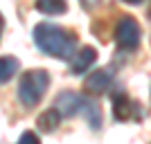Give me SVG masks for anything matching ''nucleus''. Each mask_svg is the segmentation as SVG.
Segmentation results:
<instances>
[{
	"label": "nucleus",
	"mask_w": 151,
	"mask_h": 144,
	"mask_svg": "<svg viewBox=\"0 0 151 144\" xmlns=\"http://www.w3.org/2000/svg\"><path fill=\"white\" fill-rule=\"evenodd\" d=\"M34 43L43 54L59 61H70V57L77 50V36L65 27H59L54 23H38L34 25Z\"/></svg>",
	"instance_id": "1"
},
{
	"label": "nucleus",
	"mask_w": 151,
	"mask_h": 144,
	"mask_svg": "<svg viewBox=\"0 0 151 144\" xmlns=\"http://www.w3.org/2000/svg\"><path fill=\"white\" fill-rule=\"evenodd\" d=\"M47 86H50V72H47V70H41V68L27 70L25 75L20 77V83H18L20 104H23L27 110L38 106L41 99L45 97V92H47Z\"/></svg>",
	"instance_id": "2"
},
{
	"label": "nucleus",
	"mask_w": 151,
	"mask_h": 144,
	"mask_svg": "<svg viewBox=\"0 0 151 144\" xmlns=\"http://www.w3.org/2000/svg\"><path fill=\"white\" fill-rule=\"evenodd\" d=\"M140 38H142L140 23L133 16H124L117 23V29H115V43H117V47L122 52H135L140 47Z\"/></svg>",
	"instance_id": "3"
},
{
	"label": "nucleus",
	"mask_w": 151,
	"mask_h": 144,
	"mask_svg": "<svg viewBox=\"0 0 151 144\" xmlns=\"http://www.w3.org/2000/svg\"><path fill=\"white\" fill-rule=\"evenodd\" d=\"M113 117L117 122H131V119H140L142 113H140V104L133 101L124 90L113 95Z\"/></svg>",
	"instance_id": "4"
},
{
	"label": "nucleus",
	"mask_w": 151,
	"mask_h": 144,
	"mask_svg": "<svg viewBox=\"0 0 151 144\" xmlns=\"http://www.w3.org/2000/svg\"><path fill=\"white\" fill-rule=\"evenodd\" d=\"M97 61V52H95L93 45H83V47H77L75 54L70 57V75L81 77L83 72H88L90 65Z\"/></svg>",
	"instance_id": "5"
},
{
	"label": "nucleus",
	"mask_w": 151,
	"mask_h": 144,
	"mask_svg": "<svg viewBox=\"0 0 151 144\" xmlns=\"http://www.w3.org/2000/svg\"><path fill=\"white\" fill-rule=\"evenodd\" d=\"M79 113L93 131L101 128V106L97 104L95 95H79Z\"/></svg>",
	"instance_id": "6"
},
{
	"label": "nucleus",
	"mask_w": 151,
	"mask_h": 144,
	"mask_svg": "<svg viewBox=\"0 0 151 144\" xmlns=\"http://www.w3.org/2000/svg\"><path fill=\"white\" fill-rule=\"evenodd\" d=\"M108 88H113V72L108 68H99L93 75L86 77V90L88 95H104L108 92Z\"/></svg>",
	"instance_id": "7"
},
{
	"label": "nucleus",
	"mask_w": 151,
	"mask_h": 144,
	"mask_svg": "<svg viewBox=\"0 0 151 144\" xmlns=\"http://www.w3.org/2000/svg\"><path fill=\"white\" fill-rule=\"evenodd\" d=\"M54 108H57V113L61 115V119L77 115V113H79V95H77V92H70V90L61 92L57 97V101H54Z\"/></svg>",
	"instance_id": "8"
},
{
	"label": "nucleus",
	"mask_w": 151,
	"mask_h": 144,
	"mask_svg": "<svg viewBox=\"0 0 151 144\" xmlns=\"http://www.w3.org/2000/svg\"><path fill=\"white\" fill-rule=\"evenodd\" d=\"M59 124H61V115L57 113V108H54V106L47 108L45 113H41L38 119H36L38 131H43V133H54L59 128Z\"/></svg>",
	"instance_id": "9"
},
{
	"label": "nucleus",
	"mask_w": 151,
	"mask_h": 144,
	"mask_svg": "<svg viewBox=\"0 0 151 144\" xmlns=\"http://www.w3.org/2000/svg\"><path fill=\"white\" fill-rule=\"evenodd\" d=\"M36 9L45 16H59L68 11V0H36Z\"/></svg>",
	"instance_id": "10"
},
{
	"label": "nucleus",
	"mask_w": 151,
	"mask_h": 144,
	"mask_svg": "<svg viewBox=\"0 0 151 144\" xmlns=\"http://www.w3.org/2000/svg\"><path fill=\"white\" fill-rule=\"evenodd\" d=\"M18 70L20 61L16 57H0V83H7L9 79H14Z\"/></svg>",
	"instance_id": "11"
},
{
	"label": "nucleus",
	"mask_w": 151,
	"mask_h": 144,
	"mask_svg": "<svg viewBox=\"0 0 151 144\" xmlns=\"http://www.w3.org/2000/svg\"><path fill=\"white\" fill-rule=\"evenodd\" d=\"M18 142H20V144H38V142H41V138H38L34 131H25L23 135H20Z\"/></svg>",
	"instance_id": "12"
},
{
	"label": "nucleus",
	"mask_w": 151,
	"mask_h": 144,
	"mask_svg": "<svg viewBox=\"0 0 151 144\" xmlns=\"http://www.w3.org/2000/svg\"><path fill=\"white\" fill-rule=\"evenodd\" d=\"M99 2H101V0H79V5H81L83 9H88V11H90V9H95Z\"/></svg>",
	"instance_id": "13"
},
{
	"label": "nucleus",
	"mask_w": 151,
	"mask_h": 144,
	"mask_svg": "<svg viewBox=\"0 0 151 144\" xmlns=\"http://www.w3.org/2000/svg\"><path fill=\"white\" fill-rule=\"evenodd\" d=\"M122 2H126V5H142L145 0H122Z\"/></svg>",
	"instance_id": "14"
},
{
	"label": "nucleus",
	"mask_w": 151,
	"mask_h": 144,
	"mask_svg": "<svg viewBox=\"0 0 151 144\" xmlns=\"http://www.w3.org/2000/svg\"><path fill=\"white\" fill-rule=\"evenodd\" d=\"M149 16H151V11H149Z\"/></svg>",
	"instance_id": "15"
},
{
	"label": "nucleus",
	"mask_w": 151,
	"mask_h": 144,
	"mask_svg": "<svg viewBox=\"0 0 151 144\" xmlns=\"http://www.w3.org/2000/svg\"><path fill=\"white\" fill-rule=\"evenodd\" d=\"M0 32H2V29H0Z\"/></svg>",
	"instance_id": "16"
}]
</instances>
